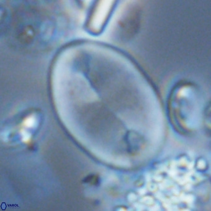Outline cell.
Masks as SVG:
<instances>
[{"mask_svg": "<svg viewBox=\"0 0 211 211\" xmlns=\"http://www.w3.org/2000/svg\"><path fill=\"white\" fill-rule=\"evenodd\" d=\"M36 118L33 116H30L28 118L24 121V125H25L27 127L29 128H31V127H33L36 126Z\"/></svg>", "mask_w": 211, "mask_h": 211, "instance_id": "6da1fadb", "label": "cell"}]
</instances>
